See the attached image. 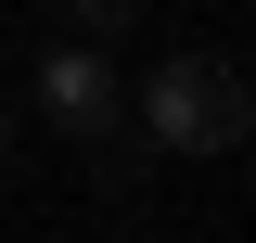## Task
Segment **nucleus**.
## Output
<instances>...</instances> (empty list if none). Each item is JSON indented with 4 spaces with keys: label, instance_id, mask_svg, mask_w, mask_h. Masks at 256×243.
I'll return each mask as SVG.
<instances>
[{
    "label": "nucleus",
    "instance_id": "nucleus-4",
    "mask_svg": "<svg viewBox=\"0 0 256 243\" xmlns=\"http://www.w3.org/2000/svg\"><path fill=\"white\" fill-rule=\"evenodd\" d=\"M0 154H13V116H0Z\"/></svg>",
    "mask_w": 256,
    "mask_h": 243
},
{
    "label": "nucleus",
    "instance_id": "nucleus-1",
    "mask_svg": "<svg viewBox=\"0 0 256 243\" xmlns=\"http://www.w3.org/2000/svg\"><path fill=\"white\" fill-rule=\"evenodd\" d=\"M141 141H154V154H244V141H256L244 64H218V52H166L154 77H141Z\"/></svg>",
    "mask_w": 256,
    "mask_h": 243
},
{
    "label": "nucleus",
    "instance_id": "nucleus-3",
    "mask_svg": "<svg viewBox=\"0 0 256 243\" xmlns=\"http://www.w3.org/2000/svg\"><path fill=\"white\" fill-rule=\"evenodd\" d=\"M64 13H77V38H116L128 26V0H64Z\"/></svg>",
    "mask_w": 256,
    "mask_h": 243
},
{
    "label": "nucleus",
    "instance_id": "nucleus-2",
    "mask_svg": "<svg viewBox=\"0 0 256 243\" xmlns=\"http://www.w3.org/2000/svg\"><path fill=\"white\" fill-rule=\"evenodd\" d=\"M38 102H52L77 141H116L128 128V90H116V64H102L90 38H52V52H38Z\"/></svg>",
    "mask_w": 256,
    "mask_h": 243
}]
</instances>
